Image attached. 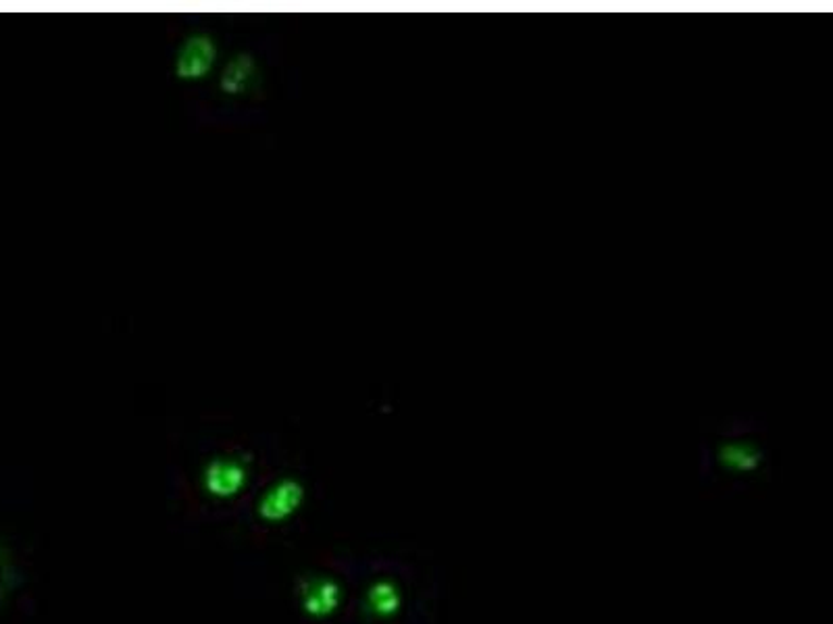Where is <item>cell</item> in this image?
Wrapping results in <instances>:
<instances>
[{
	"instance_id": "6da1fadb",
	"label": "cell",
	"mask_w": 833,
	"mask_h": 624,
	"mask_svg": "<svg viewBox=\"0 0 833 624\" xmlns=\"http://www.w3.org/2000/svg\"><path fill=\"white\" fill-rule=\"evenodd\" d=\"M217 59V47L209 34L188 36L175 57V73L179 79H202L213 70Z\"/></svg>"
},
{
	"instance_id": "7a4b0ae2",
	"label": "cell",
	"mask_w": 833,
	"mask_h": 624,
	"mask_svg": "<svg viewBox=\"0 0 833 624\" xmlns=\"http://www.w3.org/2000/svg\"><path fill=\"white\" fill-rule=\"evenodd\" d=\"M246 479H248V471L240 458H213L202 473L204 489L220 500L234 498L236 494H240Z\"/></svg>"
},
{
	"instance_id": "3957f363",
	"label": "cell",
	"mask_w": 833,
	"mask_h": 624,
	"mask_svg": "<svg viewBox=\"0 0 833 624\" xmlns=\"http://www.w3.org/2000/svg\"><path fill=\"white\" fill-rule=\"evenodd\" d=\"M304 489L295 479H282L275 483L259 502V516L268 523H282L290 519L302 504Z\"/></svg>"
},
{
	"instance_id": "277c9868",
	"label": "cell",
	"mask_w": 833,
	"mask_h": 624,
	"mask_svg": "<svg viewBox=\"0 0 833 624\" xmlns=\"http://www.w3.org/2000/svg\"><path fill=\"white\" fill-rule=\"evenodd\" d=\"M340 603V589L327 578H313L302 587V608L307 614L321 619L332 614Z\"/></svg>"
},
{
	"instance_id": "5b68a950",
	"label": "cell",
	"mask_w": 833,
	"mask_h": 624,
	"mask_svg": "<svg viewBox=\"0 0 833 624\" xmlns=\"http://www.w3.org/2000/svg\"><path fill=\"white\" fill-rule=\"evenodd\" d=\"M254 77V59L250 54H236L221 73V90L225 95H243Z\"/></svg>"
},
{
	"instance_id": "8992f818",
	"label": "cell",
	"mask_w": 833,
	"mask_h": 624,
	"mask_svg": "<svg viewBox=\"0 0 833 624\" xmlns=\"http://www.w3.org/2000/svg\"><path fill=\"white\" fill-rule=\"evenodd\" d=\"M371 606L380 614H390V612L396 610V594H394V589L388 583H380L377 587H373V591H371Z\"/></svg>"
}]
</instances>
